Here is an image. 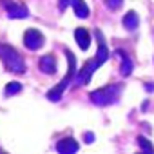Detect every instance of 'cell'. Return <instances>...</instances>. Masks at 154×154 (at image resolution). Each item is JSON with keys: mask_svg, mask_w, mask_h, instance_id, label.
Returning <instances> with one entry per match:
<instances>
[{"mask_svg": "<svg viewBox=\"0 0 154 154\" xmlns=\"http://www.w3.org/2000/svg\"><path fill=\"white\" fill-rule=\"evenodd\" d=\"M93 140H94V134L93 132H87L85 134V143H93Z\"/></svg>", "mask_w": 154, "mask_h": 154, "instance_id": "obj_17", "label": "cell"}, {"mask_svg": "<svg viewBox=\"0 0 154 154\" xmlns=\"http://www.w3.org/2000/svg\"><path fill=\"white\" fill-rule=\"evenodd\" d=\"M24 44H26L27 49L36 51V49H40L45 44V38H44V35L38 29H27L24 33Z\"/></svg>", "mask_w": 154, "mask_h": 154, "instance_id": "obj_5", "label": "cell"}, {"mask_svg": "<svg viewBox=\"0 0 154 154\" xmlns=\"http://www.w3.org/2000/svg\"><path fill=\"white\" fill-rule=\"evenodd\" d=\"M74 40L76 44H78V47L82 51H87L89 45H91V35L85 27H78V29H74Z\"/></svg>", "mask_w": 154, "mask_h": 154, "instance_id": "obj_8", "label": "cell"}, {"mask_svg": "<svg viewBox=\"0 0 154 154\" xmlns=\"http://www.w3.org/2000/svg\"><path fill=\"white\" fill-rule=\"evenodd\" d=\"M100 65H102V62H100L96 56H94L93 60H87V62L84 63V67L80 69V72H76L74 84H76V85H85V84H89L91 76H93V72H94Z\"/></svg>", "mask_w": 154, "mask_h": 154, "instance_id": "obj_4", "label": "cell"}, {"mask_svg": "<svg viewBox=\"0 0 154 154\" xmlns=\"http://www.w3.org/2000/svg\"><path fill=\"white\" fill-rule=\"evenodd\" d=\"M122 24H123V26H125V29H129V31L136 29V27H138V24H140V17H138V13H136V11H129V13L123 17Z\"/></svg>", "mask_w": 154, "mask_h": 154, "instance_id": "obj_12", "label": "cell"}, {"mask_svg": "<svg viewBox=\"0 0 154 154\" xmlns=\"http://www.w3.org/2000/svg\"><path fill=\"white\" fill-rule=\"evenodd\" d=\"M38 67L44 74H54L56 72V58L54 54H44L38 60Z\"/></svg>", "mask_w": 154, "mask_h": 154, "instance_id": "obj_7", "label": "cell"}, {"mask_svg": "<svg viewBox=\"0 0 154 154\" xmlns=\"http://www.w3.org/2000/svg\"><path fill=\"white\" fill-rule=\"evenodd\" d=\"M2 4L6 6L9 18H27V17H29L27 8H26L24 4H20V2H13V0H2Z\"/></svg>", "mask_w": 154, "mask_h": 154, "instance_id": "obj_6", "label": "cell"}, {"mask_svg": "<svg viewBox=\"0 0 154 154\" xmlns=\"http://www.w3.org/2000/svg\"><path fill=\"white\" fill-rule=\"evenodd\" d=\"M65 58H67V62H69L67 74L62 78V82H60L56 87H53V89L47 93V100H51V102H58V100L62 98L63 91L67 89V85H69L71 82H74V78H76V58H74V54H72L69 49H65Z\"/></svg>", "mask_w": 154, "mask_h": 154, "instance_id": "obj_2", "label": "cell"}, {"mask_svg": "<svg viewBox=\"0 0 154 154\" xmlns=\"http://www.w3.org/2000/svg\"><path fill=\"white\" fill-rule=\"evenodd\" d=\"M116 56H120V58H122V65H120V72H122V76H129V74L132 72V69H134L132 60H131V58H129V54H127L125 51H122V49H118V51H116Z\"/></svg>", "mask_w": 154, "mask_h": 154, "instance_id": "obj_10", "label": "cell"}, {"mask_svg": "<svg viewBox=\"0 0 154 154\" xmlns=\"http://www.w3.org/2000/svg\"><path fill=\"white\" fill-rule=\"evenodd\" d=\"M69 6V0H58V8L60 9H65Z\"/></svg>", "mask_w": 154, "mask_h": 154, "instance_id": "obj_16", "label": "cell"}, {"mask_svg": "<svg viewBox=\"0 0 154 154\" xmlns=\"http://www.w3.org/2000/svg\"><path fill=\"white\" fill-rule=\"evenodd\" d=\"M78 141H76L74 138H63V140H60L58 143H56V150L58 152H63V154H72V152H76L78 150Z\"/></svg>", "mask_w": 154, "mask_h": 154, "instance_id": "obj_9", "label": "cell"}, {"mask_svg": "<svg viewBox=\"0 0 154 154\" xmlns=\"http://www.w3.org/2000/svg\"><path fill=\"white\" fill-rule=\"evenodd\" d=\"M69 6H72V9H74V13H76L78 18H87L89 13H91L84 0H69Z\"/></svg>", "mask_w": 154, "mask_h": 154, "instance_id": "obj_11", "label": "cell"}, {"mask_svg": "<svg viewBox=\"0 0 154 154\" xmlns=\"http://www.w3.org/2000/svg\"><path fill=\"white\" fill-rule=\"evenodd\" d=\"M105 4H107L109 9H118V8H122L123 0H105Z\"/></svg>", "mask_w": 154, "mask_h": 154, "instance_id": "obj_15", "label": "cell"}, {"mask_svg": "<svg viewBox=\"0 0 154 154\" xmlns=\"http://www.w3.org/2000/svg\"><path fill=\"white\" fill-rule=\"evenodd\" d=\"M122 91H123V84H109V85H105V87H100V89L93 91V93L89 94V98H91V102H93L94 105L105 107V105L114 103V102L120 98Z\"/></svg>", "mask_w": 154, "mask_h": 154, "instance_id": "obj_3", "label": "cell"}, {"mask_svg": "<svg viewBox=\"0 0 154 154\" xmlns=\"http://www.w3.org/2000/svg\"><path fill=\"white\" fill-rule=\"evenodd\" d=\"M20 91H22V84H18V82H11V84H8L6 89H4L6 96H15V94H18Z\"/></svg>", "mask_w": 154, "mask_h": 154, "instance_id": "obj_13", "label": "cell"}, {"mask_svg": "<svg viewBox=\"0 0 154 154\" xmlns=\"http://www.w3.org/2000/svg\"><path fill=\"white\" fill-rule=\"evenodd\" d=\"M138 145L141 147V150H147V152H154V147L150 145V141H149L145 136H138Z\"/></svg>", "mask_w": 154, "mask_h": 154, "instance_id": "obj_14", "label": "cell"}, {"mask_svg": "<svg viewBox=\"0 0 154 154\" xmlns=\"http://www.w3.org/2000/svg\"><path fill=\"white\" fill-rule=\"evenodd\" d=\"M0 60L4 62L8 71H11L15 74H24L26 72V60L9 44H0Z\"/></svg>", "mask_w": 154, "mask_h": 154, "instance_id": "obj_1", "label": "cell"}]
</instances>
